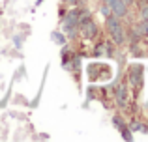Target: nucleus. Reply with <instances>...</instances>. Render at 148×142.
<instances>
[{
    "label": "nucleus",
    "mask_w": 148,
    "mask_h": 142,
    "mask_svg": "<svg viewBox=\"0 0 148 142\" xmlns=\"http://www.w3.org/2000/svg\"><path fill=\"white\" fill-rule=\"evenodd\" d=\"M107 30H109V34H111L112 41H114L116 45H124V41H126V34H124L122 22H120L118 17L109 15V17H107Z\"/></svg>",
    "instance_id": "f257e3e1"
},
{
    "label": "nucleus",
    "mask_w": 148,
    "mask_h": 142,
    "mask_svg": "<svg viewBox=\"0 0 148 142\" xmlns=\"http://www.w3.org/2000/svg\"><path fill=\"white\" fill-rule=\"evenodd\" d=\"M79 11L81 10H71L68 15H64V22H62V32L68 37H73L79 28Z\"/></svg>",
    "instance_id": "f03ea898"
},
{
    "label": "nucleus",
    "mask_w": 148,
    "mask_h": 142,
    "mask_svg": "<svg viewBox=\"0 0 148 142\" xmlns=\"http://www.w3.org/2000/svg\"><path fill=\"white\" fill-rule=\"evenodd\" d=\"M130 82L133 84V88L143 86V66L135 64V66L130 67Z\"/></svg>",
    "instance_id": "7ed1b4c3"
},
{
    "label": "nucleus",
    "mask_w": 148,
    "mask_h": 142,
    "mask_svg": "<svg viewBox=\"0 0 148 142\" xmlns=\"http://www.w3.org/2000/svg\"><path fill=\"white\" fill-rule=\"evenodd\" d=\"M109 6H111V13L114 15V17L124 19L127 15V4L124 2V0H112Z\"/></svg>",
    "instance_id": "20e7f679"
},
{
    "label": "nucleus",
    "mask_w": 148,
    "mask_h": 142,
    "mask_svg": "<svg viewBox=\"0 0 148 142\" xmlns=\"http://www.w3.org/2000/svg\"><path fill=\"white\" fill-rule=\"evenodd\" d=\"M79 28H81V32H83V36L88 37V39H94V37L98 36V26H96V22H92V19L86 21V22H83V24H79Z\"/></svg>",
    "instance_id": "39448f33"
},
{
    "label": "nucleus",
    "mask_w": 148,
    "mask_h": 142,
    "mask_svg": "<svg viewBox=\"0 0 148 142\" xmlns=\"http://www.w3.org/2000/svg\"><path fill=\"white\" fill-rule=\"evenodd\" d=\"M116 103H118V107H126V103H127L126 86H118L116 88Z\"/></svg>",
    "instance_id": "423d86ee"
},
{
    "label": "nucleus",
    "mask_w": 148,
    "mask_h": 142,
    "mask_svg": "<svg viewBox=\"0 0 148 142\" xmlns=\"http://www.w3.org/2000/svg\"><path fill=\"white\" fill-rule=\"evenodd\" d=\"M51 37H53V41H56L58 45H64V34H58V32H53L51 34Z\"/></svg>",
    "instance_id": "0eeeda50"
},
{
    "label": "nucleus",
    "mask_w": 148,
    "mask_h": 142,
    "mask_svg": "<svg viewBox=\"0 0 148 142\" xmlns=\"http://www.w3.org/2000/svg\"><path fill=\"white\" fill-rule=\"evenodd\" d=\"M99 13H101V15H103V17H105V19H107V17H109V15H112V13H111V6H109V4H103V6H101V7H99Z\"/></svg>",
    "instance_id": "6e6552de"
},
{
    "label": "nucleus",
    "mask_w": 148,
    "mask_h": 142,
    "mask_svg": "<svg viewBox=\"0 0 148 142\" xmlns=\"http://www.w3.org/2000/svg\"><path fill=\"white\" fill-rule=\"evenodd\" d=\"M141 19L143 21H148V4L146 2L141 6Z\"/></svg>",
    "instance_id": "1a4fd4ad"
},
{
    "label": "nucleus",
    "mask_w": 148,
    "mask_h": 142,
    "mask_svg": "<svg viewBox=\"0 0 148 142\" xmlns=\"http://www.w3.org/2000/svg\"><path fill=\"white\" fill-rule=\"evenodd\" d=\"M112 124H114V127H120V129H122V127H126V125H124V122L120 120L118 116H114V118H112Z\"/></svg>",
    "instance_id": "9d476101"
},
{
    "label": "nucleus",
    "mask_w": 148,
    "mask_h": 142,
    "mask_svg": "<svg viewBox=\"0 0 148 142\" xmlns=\"http://www.w3.org/2000/svg\"><path fill=\"white\" fill-rule=\"evenodd\" d=\"M122 137H124V140H131L133 137L130 135V129H126V127H122Z\"/></svg>",
    "instance_id": "9b49d317"
},
{
    "label": "nucleus",
    "mask_w": 148,
    "mask_h": 142,
    "mask_svg": "<svg viewBox=\"0 0 148 142\" xmlns=\"http://www.w3.org/2000/svg\"><path fill=\"white\" fill-rule=\"evenodd\" d=\"M124 2H126L127 6H130V4H131V2H135V0H124Z\"/></svg>",
    "instance_id": "f8f14e48"
},
{
    "label": "nucleus",
    "mask_w": 148,
    "mask_h": 142,
    "mask_svg": "<svg viewBox=\"0 0 148 142\" xmlns=\"http://www.w3.org/2000/svg\"><path fill=\"white\" fill-rule=\"evenodd\" d=\"M112 2V0H103V4H111Z\"/></svg>",
    "instance_id": "ddd939ff"
},
{
    "label": "nucleus",
    "mask_w": 148,
    "mask_h": 142,
    "mask_svg": "<svg viewBox=\"0 0 148 142\" xmlns=\"http://www.w3.org/2000/svg\"><path fill=\"white\" fill-rule=\"evenodd\" d=\"M68 2H75V0H68Z\"/></svg>",
    "instance_id": "4468645a"
},
{
    "label": "nucleus",
    "mask_w": 148,
    "mask_h": 142,
    "mask_svg": "<svg viewBox=\"0 0 148 142\" xmlns=\"http://www.w3.org/2000/svg\"><path fill=\"white\" fill-rule=\"evenodd\" d=\"M143 2H146V0H143Z\"/></svg>",
    "instance_id": "2eb2a0df"
}]
</instances>
